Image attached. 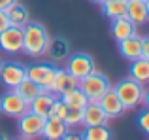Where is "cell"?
<instances>
[{
  "mask_svg": "<svg viewBox=\"0 0 149 140\" xmlns=\"http://www.w3.org/2000/svg\"><path fill=\"white\" fill-rule=\"evenodd\" d=\"M13 2H17V0H0V10H8Z\"/></svg>",
  "mask_w": 149,
  "mask_h": 140,
  "instance_id": "obj_30",
  "label": "cell"
},
{
  "mask_svg": "<svg viewBox=\"0 0 149 140\" xmlns=\"http://www.w3.org/2000/svg\"><path fill=\"white\" fill-rule=\"evenodd\" d=\"M10 27V19H8V13L6 10H0V32H2L4 29H8Z\"/></svg>",
  "mask_w": 149,
  "mask_h": 140,
  "instance_id": "obj_28",
  "label": "cell"
},
{
  "mask_svg": "<svg viewBox=\"0 0 149 140\" xmlns=\"http://www.w3.org/2000/svg\"><path fill=\"white\" fill-rule=\"evenodd\" d=\"M55 72H57V66H53L51 63H36L26 68V78L36 81L42 89L49 91L51 83H53V78H55Z\"/></svg>",
  "mask_w": 149,
  "mask_h": 140,
  "instance_id": "obj_9",
  "label": "cell"
},
{
  "mask_svg": "<svg viewBox=\"0 0 149 140\" xmlns=\"http://www.w3.org/2000/svg\"><path fill=\"white\" fill-rule=\"evenodd\" d=\"M91 2H93V4H98V6H100V4L104 2V0H91Z\"/></svg>",
  "mask_w": 149,
  "mask_h": 140,
  "instance_id": "obj_31",
  "label": "cell"
},
{
  "mask_svg": "<svg viewBox=\"0 0 149 140\" xmlns=\"http://www.w3.org/2000/svg\"><path fill=\"white\" fill-rule=\"evenodd\" d=\"M26 78V66L17 61H8V63L2 64V70H0V80H2V85L8 89H15L21 80Z\"/></svg>",
  "mask_w": 149,
  "mask_h": 140,
  "instance_id": "obj_8",
  "label": "cell"
},
{
  "mask_svg": "<svg viewBox=\"0 0 149 140\" xmlns=\"http://www.w3.org/2000/svg\"><path fill=\"white\" fill-rule=\"evenodd\" d=\"M0 49L6 55H17L23 51V29L8 27L0 32Z\"/></svg>",
  "mask_w": 149,
  "mask_h": 140,
  "instance_id": "obj_7",
  "label": "cell"
},
{
  "mask_svg": "<svg viewBox=\"0 0 149 140\" xmlns=\"http://www.w3.org/2000/svg\"><path fill=\"white\" fill-rule=\"evenodd\" d=\"M147 2H149V0H147Z\"/></svg>",
  "mask_w": 149,
  "mask_h": 140,
  "instance_id": "obj_33",
  "label": "cell"
},
{
  "mask_svg": "<svg viewBox=\"0 0 149 140\" xmlns=\"http://www.w3.org/2000/svg\"><path fill=\"white\" fill-rule=\"evenodd\" d=\"M130 78L146 85L149 81V59H134V61H130Z\"/></svg>",
  "mask_w": 149,
  "mask_h": 140,
  "instance_id": "obj_22",
  "label": "cell"
},
{
  "mask_svg": "<svg viewBox=\"0 0 149 140\" xmlns=\"http://www.w3.org/2000/svg\"><path fill=\"white\" fill-rule=\"evenodd\" d=\"M61 100L68 108H77V110H83V108L89 104V99L85 97V93L81 91L79 87H74V89H70V91L62 93V95H61Z\"/></svg>",
  "mask_w": 149,
  "mask_h": 140,
  "instance_id": "obj_20",
  "label": "cell"
},
{
  "mask_svg": "<svg viewBox=\"0 0 149 140\" xmlns=\"http://www.w3.org/2000/svg\"><path fill=\"white\" fill-rule=\"evenodd\" d=\"M25 112H29V102H26L15 89H8V91L0 97V114L17 119L19 116H23Z\"/></svg>",
  "mask_w": 149,
  "mask_h": 140,
  "instance_id": "obj_6",
  "label": "cell"
},
{
  "mask_svg": "<svg viewBox=\"0 0 149 140\" xmlns=\"http://www.w3.org/2000/svg\"><path fill=\"white\" fill-rule=\"evenodd\" d=\"M66 59L68 61H66L64 70L70 74V76L76 78L77 81L96 70V63L89 53H74V55H68Z\"/></svg>",
  "mask_w": 149,
  "mask_h": 140,
  "instance_id": "obj_5",
  "label": "cell"
},
{
  "mask_svg": "<svg viewBox=\"0 0 149 140\" xmlns=\"http://www.w3.org/2000/svg\"><path fill=\"white\" fill-rule=\"evenodd\" d=\"M77 87V80L74 76H70L68 72H66L64 68H57V72H55V78H53V83H51L49 91L55 93L57 97H61L62 93L70 91V89Z\"/></svg>",
  "mask_w": 149,
  "mask_h": 140,
  "instance_id": "obj_14",
  "label": "cell"
},
{
  "mask_svg": "<svg viewBox=\"0 0 149 140\" xmlns=\"http://www.w3.org/2000/svg\"><path fill=\"white\" fill-rule=\"evenodd\" d=\"M55 99H57V95H55V93L44 89V91L38 93V95L29 102V110L34 112V114H38V116H42V118H47V116H49V110H51V104H53Z\"/></svg>",
  "mask_w": 149,
  "mask_h": 140,
  "instance_id": "obj_13",
  "label": "cell"
},
{
  "mask_svg": "<svg viewBox=\"0 0 149 140\" xmlns=\"http://www.w3.org/2000/svg\"><path fill=\"white\" fill-rule=\"evenodd\" d=\"M119 44V53L123 59L127 61H134L142 57V44H143V36H140L138 32L132 34V36L125 38V40L117 42Z\"/></svg>",
  "mask_w": 149,
  "mask_h": 140,
  "instance_id": "obj_11",
  "label": "cell"
},
{
  "mask_svg": "<svg viewBox=\"0 0 149 140\" xmlns=\"http://www.w3.org/2000/svg\"><path fill=\"white\" fill-rule=\"evenodd\" d=\"M136 125H138V129L142 131V133H149V110L147 108H143V112L138 116V121H136Z\"/></svg>",
  "mask_w": 149,
  "mask_h": 140,
  "instance_id": "obj_27",
  "label": "cell"
},
{
  "mask_svg": "<svg viewBox=\"0 0 149 140\" xmlns=\"http://www.w3.org/2000/svg\"><path fill=\"white\" fill-rule=\"evenodd\" d=\"M15 91H17L19 95H21L23 99L26 100V102H30V100H32L34 97L38 95V93H42L44 89H42L40 85L36 83V81H32L30 78H25V80H21V83L15 87Z\"/></svg>",
  "mask_w": 149,
  "mask_h": 140,
  "instance_id": "obj_23",
  "label": "cell"
},
{
  "mask_svg": "<svg viewBox=\"0 0 149 140\" xmlns=\"http://www.w3.org/2000/svg\"><path fill=\"white\" fill-rule=\"evenodd\" d=\"M111 87H113V91L117 93V97L121 99V102H123V106L127 108V110H132V108L140 106L143 91H146V85L136 81V80H132L130 76L121 80L117 85H111Z\"/></svg>",
  "mask_w": 149,
  "mask_h": 140,
  "instance_id": "obj_3",
  "label": "cell"
},
{
  "mask_svg": "<svg viewBox=\"0 0 149 140\" xmlns=\"http://www.w3.org/2000/svg\"><path fill=\"white\" fill-rule=\"evenodd\" d=\"M138 27L134 25L132 21H128L127 17H117V19H111V25H109V32H111V38L115 42H121L125 38L132 36V34L138 32Z\"/></svg>",
  "mask_w": 149,
  "mask_h": 140,
  "instance_id": "obj_15",
  "label": "cell"
},
{
  "mask_svg": "<svg viewBox=\"0 0 149 140\" xmlns=\"http://www.w3.org/2000/svg\"><path fill=\"white\" fill-rule=\"evenodd\" d=\"M100 8H102V13L111 21V19H117V17H125L127 0H104L100 4Z\"/></svg>",
  "mask_w": 149,
  "mask_h": 140,
  "instance_id": "obj_21",
  "label": "cell"
},
{
  "mask_svg": "<svg viewBox=\"0 0 149 140\" xmlns=\"http://www.w3.org/2000/svg\"><path fill=\"white\" fill-rule=\"evenodd\" d=\"M109 118L104 114L102 106L98 102H89L83 108V125L93 127V125H108Z\"/></svg>",
  "mask_w": 149,
  "mask_h": 140,
  "instance_id": "obj_17",
  "label": "cell"
},
{
  "mask_svg": "<svg viewBox=\"0 0 149 140\" xmlns=\"http://www.w3.org/2000/svg\"><path fill=\"white\" fill-rule=\"evenodd\" d=\"M44 123H45V118H42V116L29 110L17 118V133H19V136L25 138V140L40 138L42 131H44Z\"/></svg>",
  "mask_w": 149,
  "mask_h": 140,
  "instance_id": "obj_4",
  "label": "cell"
},
{
  "mask_svg": "<svg viewBox=\"0 0 149 140\" xmlns=\"http://www.w3.org/2000/svg\"><path fill=\"white\" fill-rule=\"evenodd\" d=\"M6 13H8V19H10V25L11 27H19V29H23V27L30 21V11H29V8L23 6L19 0H17V2H13L10 8H8Z\"/></svg>",
  "mask_w": 149,
  "mask_h": 140,
  "instance_id": "obj_19",
  "label": "cell"
},
{
  "mask_svg": "<svg viewBox=\"0 0 149 140\" xmlns=\"http://www.w3.org/2000/svg\"><path fill=\"white\" fill-rule=\"evenodd\" d=\"M66 112H68V106H66V104L61 100V97H57V99L53 100V104H51V110H49V116H47V118H58V119H64Z\"/></svg>",
  "mask_w": 149,
  "mask_h": 140,
  "instance_id": "obj_26",
  "label": "cell"
},
{
  "mask_svg": "<svg viewBox=\"0 0 149 140\" xmlns=\"http://www.w3.org/2000/svg\"><path fill=\"white\" fill-rule=\"evenodd\" d=\"M125 17L132 21L136 27H143L149 21V2L147 0H127Z\"/></svg>",
  "mask_w": 149,
  "mask_h": 140,
  "instance_id": "obj_10",
  "label": "cell"
},
{
  "mask_svg": "<svg viewBox=\"0 0 149 140\" xmlns=\"http://www.w3.org/2000/svg\"><path fill=\"white\" fill-rule=\"evenodd\" d=\"M45 55H47L53 63H55V61H64L66 57L70 55V44H68V40H66V38H62V36L51 38Z\"/></svg>",
  "mask_w": 149,
  "mask_h": 140,
  "instance_id": "obj_18",
  "label": "cell"
},
{
  "mask_svg": "<svg viewBox=\"0 0 149 140\" xmlns=\"http://www.w3.org/2000/svg\"><path fill=\"white\" fill-rule=\"evenodd\" d=\"M2 64H4V61H2V59H0V70H2Z\"/></svg>",
  "mask_w": 149,
  "mask_h": 140,
  "instance_id": "obj_32",
  "label": "cell"
},
{
  "mask_svg": "<svg viewBox=\"0 0 149 140\" xmlns=\"http://www.w3.org/2000/svg\"><path fill=\"white\" fill-rule=\"evenodd\" d=\"M98 104L102 106L104 114L108 116L109 119H115V118H119V116H123L125 112H127V108L123 106V102H121V99L117 97V93L113 91V87L98 100Z\"/></svg>",
  "mask_w": 149,
  "mask_h": 140,
  "instance_id": "obj_12",
  "label": "cell"
},
{
  "mask_svg": "<svg viewBox=\"0 0 149 140\" xmlns=\"http://www.w3.org/2000/svg\"><path fill=\"white\" fill-rule=\"evenodd\" d=\"M49 30L38 21H29L23 27V51L30 59H42L49 46Z\"/></svg>",
  "mask_w": 149,
  "mask_h": 140,
  "instance_id": "obj_1",
  "label": "cell"
},
{
  "mask_svg": "<svg viewBox=\"0 0 149 140\" xmlns=\"http://www.w3.org/2000/svg\"><path fill=\"white\" fill-rule=\"evenodd\" d=\"M81 138H85V140H109L111 138V131L108 129V125H93V127H87L85 133H81Z\"/></svg>",
  "mask_w": 149,
  "mask_h": 140,
  "instance_id": "obj_24",
  "label": "cell"
},
{
  "mask_svg": "<svg viewBox=\"0 0 149 140\" xmlns=\"http://www.w3.org/2000/svg\"><path fill=\"white\" fill-rule=\"evenodd\" d=\"M68 125L64 123V119L58 118H45L44 123V131H42V136L47 140H62L64 134L68 133Z\"/></svg>",
  "mask_w": 149,
  "mask_h": 140,
  "instance_id": "obj_16",
  "label": "cell"
},
{
  "mask_svg": "<svg viewBox=\"0 0 149 140\" xmlns=\"http://www.w3.org/2000/svg\"><path fill=\"white\" fill-rule=\"evenodd\" d=\"M77 87L85 93L89 102H98L102 97L111 89V81H109V78L106 76L104 72H100V70L96 68L93 74L81 78V80L77 81Z\"/></svg>",
  "mask_w": 149,
  "mask_h": 140,
  "instance_id": "obj_2",
  "label": "cell"
},
{
  "mask_svg": "<svg viewBox=\"0 0 149 140\" xmlns=\"http://www.w3.org/2000/svg\"><path fill=\"white\" fill-rule=\"evenodd\" d=\"M64 123L68 125V129H76V127L83 125V110H77V108H68L64 116Z\"/></svg>",
  "mask_w": 149,
  "mask_h": 140,
  "instance_id": "obj_25",
  "label": "cell"
},
{
  "mask_svg": "<svg viewBox=\"0 0 149 140\" xmlns=\"http://www.w3.org/2000/svg\"><path fill=\"white\" fill-rule=\"evenodd\" d=\"M140 59H149V38L143 36V44H142V57Z\"/></svg>",
  "mask_w": 149,
  "mask_h": 140,
  "instance_id": "obj_29",
  "label": "cell"
}]
</instances>
